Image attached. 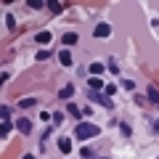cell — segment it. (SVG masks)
Returning a JSON list of instances; mask_svg holds the SVG:
<instances>
[{"label":"cell","instance_id":"20","mask_svg":"<svg viewBox=\"0 0 159 159\" xmlns=\"http://www.w3.org/2000/svg\"><path fill=\"white\" fill-rule=\"evenodd\" d=\"M29 8H43V0H27Z\"/></svg>","mask_w":159,"mask_h":159},{"label":"cell","instance_id":"21","mask_svg":"<svg viewBox=\"0 0 159 159\" xmlns=\"http://www.w3.org/2000/svg\"><path fill=\"white\" fill-rule=\"evenodd\" d=\"M109 69H111L114 74H119V69H117V61H114V58H109Z\"/></svg>","mask_w":159,"mask_h":159},{"label":"cell","instance_id":"6","mask_svg":"<svg viewBox=\"0 0 159 159\" xmlns=\"http://www.w3.org/2000/svg\"><path fill=\"white\" fill-rule=\"evenodd\" d=\"M77 34H74V32H66V34H64V37H61V43H64V45H77Z\"/></svg>","mask_w":159,"mask_h":159},{"label":"cell","instance_id":"23","mask_svg":"<svg viewBox=\"0 0 159 159\" xmlns=\"http://www.w3.org/2000/svg\"><path fill=\"white\" fill-rule=\"evenodd\" d=\"M21 159H34V157H32V154H27V157H21Z\"/></svg>","mask_w":159,"mask_h":159},{"label":"cell","instance_id":"16","mask_svg":"<svg viewBox=\"0 0 159 159\" xmlns=\"http://www.w3.org/2000/svg\"><path fill=\"white\" fill-rule=\"evenodd\" d=\"M148 98H151L154 103H159V90L157 88H148Z\"/></svg>","mask_w":159,"mask_h":159},{"label":"cell","instance_id":"4","mask_svg":"<svg viewBox=\"0 0 159 159\" xmlns=\"http://www.w3.org/2000/svg\"><path fill=\"white\" fill-rule=\"evenodd\" d=\"M16 130L19 133H32V122H29L27 117H19L16 119Z\"/></svg>","mask_w":159,"mask_h":159},{"label":"cell","instance_id":"22","mask_svg":"<svg viewBox=\"0 0 159 159\" xmlns=\"http://www.w3.org/2000/svg\"><path fill=\"white\" fill-rule=\"evenodd\" d=\"M48 56H51V51H40V53H37V58H40V61H45Z\"/></svg>","mask_w":159,"mask_h":159},{"label":"cell","instance_id":"7","mask_svg":"<svg viewBox=\"0 0 159 159\" xmlns=\"http://www.w3.org/2000/svg\"><path fill=\"white\" fill-rule=\"evenodd\" d=\"M51 37H53V34L45 32V29H43V32H37V43H40V45H48V43H51Z\"/></svg>","mask_w":159,"mask_h":159},{"label":"cell","instance_id":"13","mask_svg":"<svg viewBox=\"0 0 159 159\" xmlns=\"http://www.w3.org/2000/svg\"><path fill=\"white\" fill-rule=\"evenodd\" d=\"M72 93H74V88H72V85H64L61 90H58V96H61V98H72Z\"/></svg>","mask_w":159,"mask_h":159},{"label":"cell","instance_id":"2","mask_svg":"<svg viewBox=\"0 0 159 159\" xmlns=\"http://www.w3.org/2000/svg\"><path fill=\"white\" fill-rule=\"evenodd\" d=\"M88 98H90L93 103H101L103 109H111L114 103H111V98L106 96V93H98V90H88Z\"/></svg>","mask_w":159,"mask_h":159},{"label":"cell","instance_id":"12","mask_svg":"<svg viewBox=\"0 0 159 159\" xmlns=\"http://www.w3.org/2000/svg\"><path fill=\"white\" fill-rule=\"evenodd\" d=\"M19 106H21V109H32V106H37V101H34V98H21Z\"/></svg>","mask_w":159,"mask_h":159},{"label":"cell","instance_id":"8","mask_svg":"<svg viewBox=\"0 0 159 159\" xmlns=\"http://www.w3.org/2000/svg\"><path fill=\"white\" fill-rule=\"evenodd\" d=\"M58 61H61L64 66H72V53H69V51H61V53H58Z\"/></svg>","mask_w":159,"mask_h":159},{"label":"cell","instance_id":"10","mask_svg":"<svg viewBox=\"0 0 159 159\" xmlns=\"http://www.w3.org/2000/svg\"><path fill=\"white\" fill-rule=\"evenodd\" d=\"M66 111L72 114V117H82V114H85V109H80V106H74V103H69V106H66Z\"/></svg>","mask_w":159,"mask_h":159},{"label":"cell","instance_id":"11","mask_svg":"<svg viewBox=\"0 0 159 159\" xmlns=\"http://www.w3.org/2000/svg\"><path fill=\"white\" fill-rule=\"evenodd\" d=\"M101 72H103V64H101V61L90 64V74H93V77H101Z\"/></svg>","mask_w":159,"mask_h":159},{"label":"cell","instance_id":"5","mask_svg":"<svg viewBox=\"0 0 159 159\" xmlns=\"http://www.w3.org/2000/svg\"><path fill=\"white\" fill-rule=\"evenodd\" d=\"M109 32H111L109 24H98V27L93 29V37H109Z\"/></svg>","mask_w":159,"mask_h":159},{"label":"cell","instance_id":"3","mask_svg":"<svg viewBox=\"0 0 159 159\" xmlns=\"http://www.w3.org/2000/svg\"><path fill=\"white\" fill-rule=\"evenodd\" d=\"M0 119H3V135H8V133H11V114H8L6 106L0 109Z\"/></svg>","mask_w":159,"mask_h":159},{"label":"cell","instance_id":"1","mask_svg":"<svg viewBox=\"0 0 159 159\" xmlns=\"http://www.w3.org/2000/svg\"><path fill=\"white\" fill-rule=\"evenodd\" d=\"M98 133H101V127H98V125H90V122H80V125L74 127V135H77L80 141H88V138H96Z\"/></svg>","mask_w":159,"mask_h":159},{"label":"cell","instance_id":"15","mask_svg":"<svg viewBox=\"0 0 159 159\" xmlns=\"http://www.w3.org/2000/svg\"><path fill=\"white\" fill-rule=\"evenodd\" d=\"M48 6H51V11H53V13H61V11H64V6L58 3V0H51Z\"/></svg>","mask_w":159,"mask_h":159},{"label":"cell","instance_id":"9","mask_svg":"<svg viewBox=\"0 0 159 159\" xmlns=\"http://www.w3.org/2000/svg\"><path fill=\"white\" fill-rule=\"evenodd\" d=\"M58 148H61V154H69L72 151V141H69V138H61V141H58Z\"/></svg>","mask_w":159,"mask_h":159},{"label":"cell","instance_id":"18","mask_svg":"<svg viewBox=\"0 0 159 159\" xmlns=\"http://www.w3.org/2000/svg\"><path fill=\"white\" fill-rule=\"evenodd\" d=\"M103 93H106V96H109V98H111V96H114V93H117V88H114V85H106V88H103Z\"/></svg>","mask_w":159,"mask_h":159},{"label":"cell","instance_id":"17","mask_svg":"<svg viewBox=\"0 0 159 159\" xmlns=\"http://www.w3.org/2000/svg\"><path fill=\"white\" fill-rule=\"evenodd\" d=\"M6 27H8V29H16V19H13L11 13H8V16H6Z\"/></svg>","mask_w":159,"mask_h":159},{"label":"cell","instance_id":"19","mask_svg":"<svg viewBox=\"0 0 159 159\" xmlns=\"http://www.w3.org/2000/svg\"><path fill=\"white\" fill-rule=\"evenodd\" d=\"M119 130H122V135H130V125H127V122H122V125H119Z\"/></svg>","mask_w":159,"mask_h":159},{"label":"cell","instance_id":"14","mask_svg":"<svg viewBox=\"0 0 159 159\" xmlns=\"http://www.w3.org/2000/svg\"><path fill=\"white\" fill-rule=\"evenodd\" d=\"M98 88H106L101 82V77H90V90H98Z\"/></svg>","mask_w":159,"mask_h":159}]
</instances>
